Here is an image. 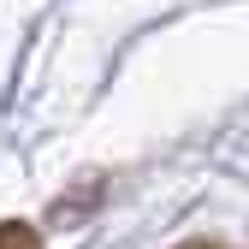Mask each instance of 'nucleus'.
I'll return each mask as SVG.
<instances>
[{
	"label": "nucleus",
	"instance_id": "f257e3e1",
	"mask_svg": "<svg viewBox=\"0 0 249 249\" xmlns=\"http://www.w3.org/2000/svg\"><path fill=\"white\" fill-rule=\"evenodd\" d=\"M0 249H42V243H36V231H24V226H6V231H0Z\"/></svg>",
	"mask_w": 249,
	"mask_h": 249
}]
</instances>
